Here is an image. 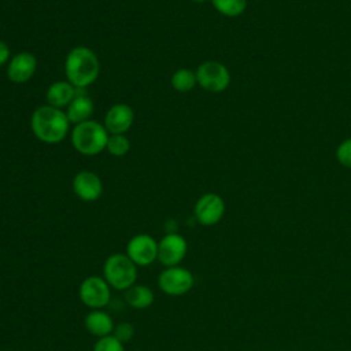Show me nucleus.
<instances>
[{
  "mask_svg": "<svg viewBox=\"0 0 351 351\" xmlns=\"http://www.w3.org/2000/svg\"><path fill=\"white\" fill-rule=\"evenodd\" d=\"M93 351H125L123 343L114 335L99 337L93 346Z\"/></svg>",
  "mask_w": 351,
  "mask_h": 351,
  "instance_id": "obj_21",
  "label": "nucleus"
},
{
  "mask_svg": "<svg viewBox=\"0 0 351 351\" xmlns=\"http://www.w3.org/2000/svg\"><path fill=\"white\" fill-rule=\"evenodd\" d=\"M10 48L8 45L0 40V66L10 62Z\"/></svg>",
  "mask_w": 351,
  "mask_h": 351,
  "instance_id": "obj_24",
  "label": "nucleus"
},
{
  "mask_svg": "<svg viewBox=\"0 0 351 351\" xmlns=\"http://www.w3.org/2000/svg\"><path fill=\"white\" fill-rule=\"evenodd\" d=\"M134 121V114L130 106L125 103L114 104L108 108L104 117V128L111 134H123Z\"/></svg>",
  "mask_w": 351,
  "mask_h": 351,
  "instance_id": "obj_13",
  "label": "nucleus"
},
{
  "mask_svg": "<svg viewBox=\"0 0 351 351\" xmlns=\"http://www.w3.org/2000/svg\"><path fill=\"white\" fill-rule=\"evenodd\" d=\"M75 86H73L69 81H55L52 85H49L47 90V100L49 106L62 108L67 107L71 100L77 96L75 95Z\"/></svg>",
  "mask_w": 351,
  "mask_h": 351,
  "instance_id": "obj_15",
  "label": "nucleus"
},
{
  "mask_svg": "<svg viewBox=\"0 0 351 351\" xmlns=\"http://www.w3.org/2000/svg\"><path fill=\"white\" fill-rule=\"evenodd\" d=\"M84 324L86 330L96 337L108 336L114 332V328H115L111 315L100 308L89 311L85 317Z\"/></svg>",
  "mask_w": 351,
  "mask_h": 351,
  "instance_id": "obj_14",
  "label": "nucleus"
},
{
  "mask_svg": "<svg viewBox=\"0 0 351 351\" xmlns=\"http://www.w3.org/2000/svg\"><path fill=\"white\" fill-rule=\"evenodd\" d=\"M214 8L229 18L239 16L247 7V0H211Z\"/></svg>",
  "mask_w": 351,
  "mask_h": 351,
  "instance_id": "obj_19",
  "label": "nucleus"
},
{
  "mask_svg": "<svg viewBox=\"0 0 351 351\" xmlns=\"http://www.w3.org/2000/svg\"><path fill=\"white\" fill-rule=\"evenodd\" d=\"M225 214V202L217 193H204L195 204V217L200 225L213 226Z\"/></svg>",
  "mask_w": 351,
  "mask_h": 351,
  "instance_id": "obj_9",
  "label": "nucleus"
},
{
  "mask_svg": "<svg viewBox=\"0 0 351 351\" xmlns=\"http://www.w3.org/2000/svg\"><path fill=\"white\" fill-rule=\"evenodd\" d=\"M188 250L186 240L178 233H169L158 243V261L166 266H178Z\"/></svg>",
  "mask_w": 351,
  "mask_h": 351,
  "instance_id": "obj_10",
  "label": "nucleus"
},
{
  "mask_svg": "<svg viewBox=\"0 0 351 351\" xmlns=\"http://www.w3.org/2000/svg\"><path fill=\"white\" fill-rule=\"evenodd\" d=\"M37 70V59L30 52H19L11 58L7 66V77L11 82H27Z\"/></svg>",
  "mask_w": 351,
  "mask_h": 351,
  "instance_id": "obj_11",
  "label": "nucleus"
},
{
  "mask_svg": "<svg viewBox=\"0 0 351 351\" xmlns=\"http://www.w3.org/2000/svg\"><path fill=\"white\" fill-rule=\"evenodd\" d=\"M78 296L86 307L92 310L101 308L107 306L110 302V298H111L110 285L107 284L104 277L89 276L80 284Z\"/></svg>",
  "mask_w": 351,
  "mask_h": 351,
  "instance_id": "obj_7",
  "label": "nucleus"
},
{
  "mask_svg": "<svg viewBox=\"0 0 351 351\" xmlns=\"http://www.w3.org/2000/svg\"><path fill=\"white\" fill-rule=\"evenodd\" d=\"M30 126L34 136L40 141L47 144H56L67 136L70 121L62 108L47 104L33 111Z\"/></svg>",
  "mask_w": 351,
  "mask_h": 351,
  "instance_id": "obj_1",
  "label": "nucleus"
},
{
  "mask_svg": "<svg viewBox=\"0 0 351 351\" xmlns=\"http://www.w3.org/2000/svg\"><path fill=\"white\" fill-rule=\"evenodd\" d=\"M130 148L129 140L123 134H111L108 136L106 149L114 156H123Z\"/></svg>",
  "mask_w": 351,
  "mask_h": 351,
  "instance_id": "obj_20",
  "label": "nucleus"
},
{
  "mask_svg": "<svg viewBox=\"0 0 351 351\" xmlns=\"http://www.w3.org/2000/svg\"><path fill=\"white\" fill-rule=\"evenodd\" d=\"M170 82H171V86L177 92H182V93L184 92H189L197 84L196 73L192 71L191 69H178L171 75V81Z\"/></svg>",
  "mask_w": 351,
  "mask_h": 351,
  "instance_id": "obj_18",
  "label": "nucleus"
},
{
  "mask_svg": "<svg viewBox=\"0 0 351 351\" xmlns=\"http://www.w3.org/2000/svg\"><path fill=\"white\" fill-rule=\"evenodd\" d=\"M192 273L181 266L166 267L158 277L160 291L169 296H181L189 292L193 287Z\"/></svg>",
  "mask_w": 351,
  "mask_h": 351,
  "instance_id": "obj_6",
  "label": "nucleus"
},
{
  "mask_svg": "<svg viewBox=\"0 0 351 351\" xmlns=\"http://www.w3.org/2000/svg\"><path fill=\"white\" fill-rule=\"evenodd\" d=\"M126 255L136 266H148L158 259V241L149 234H136L126 245Z\"/></svg>",
  "mask_w": 351,
  "mask_h": 351,
  "instance_id": "obj_8",
  "label": "nucleus"
},
{
  "mask_svg": "<svg viewBox=\"0 0 351 351\" xmlns=\"http://www.w3.org/2000/svg\"><path fill=\"white\" fill-rule=\"evenodd\" d=\"M195 73L197 85L211 93L223 92L230 84V73L228 67L217 60L203 62Z\"/></svg>",
  "mask_w": 351,
  "mask_h": 351,
  "instance_id": "obj_5",
  "label": "nucleus"
},
{
  "mask_svg": "<svg viewBox=\"0 0 351 351\" xmlns=\"http://www.w3.org/2000/svg\"><path fill=\"white\" fill-rule=\"evenodd\" d=\"M67 81L77 89L93 84L100 71V63L96 53L88 47L73 48L64 62Z\"/></svg>",
  "mask_w": 351,
  "mask_h": 351,
  "instance_id": "obj_2",
  "label": "nucleus"
},
{
  "mask_svg": "<svg viewBox=\"0 0 351 351\" xmlns=\"http://www.w3.org/2000/svg\"><path fill=\"white\" fill-rule=\"evenodd\" d=\"M73 191L81 200L95 202L103 193V184L97 174L89 170H82L74 176Z\"/></svg>",
  "mask_w": 351,
  "mask_h": 351,
  "instance_id": "obj_12",
  "label": "nucleus"
},
{
  "mask_svg": "<svg viewBox=\"0 0 351 351\" xmlns=\"http://www.w3.org/2000/svg\"><path fill=\"white\" fill-rule=\"evenodd\" d=\"M93 112V101L90 97L85 95H77L71 103L67 106L66 115L70 121V123H81L90 119V115Z\"/></svg>",
  "mask_w": 351,
  "mask_h": 351,
  "instance_id": "obj_16",
  "label": "nucleus"
},
{
  "mask_svg": "<svg viewBox=\"0 0 351 351\" xmlns=\"http://www.w3.org/2000/svg\"><path fill=\"white\" fill-rule=\"evenodd\" d=\"M108 140L107 129L97 121L77 123L71 130V143L75 151L82 155H97L106 149Z\"/></svg>",
  "mask_w": 351,
  "mask_h": 351,
  "instance_id": "obj_3",
  "label": "nucleus"
},
{
  "mask_svg": "<svg viewBox=\"0 0 351 351\" xmlns=\"http://www.w3.org/2000/svg\"><path fill=\"white\" fill-rule=\"evenodd\" d=\"M112 335L119 340L122 341L123 344L130 341L132 337L134 336V326L129 322H122V324H118L115 328H114V332Z\"/></svg>",
  "mask_w": 351,
  "mask_h": 351,
  "instance_id": "obj_23",
  "label": "nucleus"
},
{
  "mask_svg": "<svg viewBox=\"0 0 351 351\" xmlns=\"http://www.w3.org/2000/svg\"><path fill=\"white\" fill-rule=\"evenodd\" d=\"M192 1H195V3H204V1H207V0H192Z\"/></svg>",
  "mask_w": 351,
  "mask_h": 351,
  "instance_id": "obj_25",
  "label": "nucleus"
},
{
  "mask_svg": "<svg viewBox=\"0 0 351 351\" xmlns=\"http://www.w3.org/2000/svg\"><path fill=\"white\" fill-rule=\"evenodd\" d=\"M336 158L340 165L351 169V137L339 144L336 148Z\"/></svg>",
  "mask_w": 351,
  "mask_h": 351,
  "instance_id": "obj_22",
  "label": "nucleus"
},
{
  "mask_svg": "<svg viewBox=\"0 0 351 351\" xmlns=\"http://www.w3.org/2000/svg\"><path fill=\"white\" fill-rule=\"evenodd\" d=\"M103 274L110 287L126 291L136 284L137 266L126 254H112L103 265Z\"/></svg>",
  "mask_w": 351,
  "mask_h": 351,
  "instance_id": "obj_4",
  "label": "nucleus"
},
{
  "mask_svg": "<svg viewBox=\"0 0 351 351\" xmlns=\"http://www.w3.org/2000/svg\"><path fill=\"white\" fill-rule=\"evenodd\" d=\"M154 292L151 288L143 284H134L130 288L126 289L125 293V300L126 303L137 310H144L148 308L154 303Z\"/></svg>",
  "mask_w": 351,
  "mask_h": 351,
  "instance_id": "obj_17",
  "label": "nucleus"
}]
</instances>
